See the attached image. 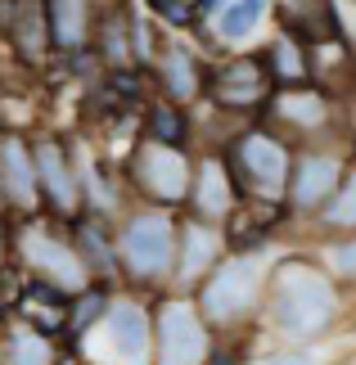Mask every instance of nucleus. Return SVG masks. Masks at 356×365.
<instances>
[{"label": "nucleus", "mask_w": 356, "mask_h": 365, "mask_svg": "<svg viewBox=\"0 0 356 365\" xmlns=\"http://www.w3.org/2000/svg\"><path fill=\"white\" fill-rule=\"evenodd\" d=\"M50 32L59 46L86 41V0H50Z\"/></svg>", "instance_id": "12"}, {"label": "nucleus", "mask_w": 356, "mask_h": 365, "mask_svg": "<svg viewBox=\"0 0 356 365\" xmlns=\"http://www.w3.org/2000/svg\"><path fill=\"white\" fill-rule=\"evenodd\" d=\"M104 329L113 334V365H145V356H149V320H145L140 307H131V302L113 307Z\"/></svg>", "instance_id": "7"}, {"label": "nucleus", "mask_w": 356, "mask_h": 365, "mask_svg": "<svg viewBox=\"0 0 356 365\" xmlns=\"http://www.w3.org/2000/svg\"><path fill=\"white\" fill-rule=\"evenodd\" d=\"M217 230H203V226H185V279H198V266H212V257H217Z\"/></svg>", "instance_id": "13"}, {"label": "nucleus", "mask_w": 356, "mask_h": 365, "mask_svg": "<svg viewBox=\"0 0 356 365\" xmlns=\"http://www.w3.org/2000/svg\"><path fill=\"white\" fill-rule=\"evenodd\" d=\"M262 14H266V0H235L217 19V27H221V36H248L262 23Z\"/></svg>", "instance_id": "15"}, {"label": "nucleus", "mask_w": 356, "mask_h": 365, "mask_svg": "<svg viewBox=\"0 0 356 365\" xmlns=\"http://www.w3.org/2000/svg\"><path fill=\"white\" fill-rule=\"evenodd\" d=\"M5 176H9V194L19 203H32V172H27V158L19 149V140L5 145Z\"/></svg>", "instance_id": "16"}, {"label": "nucleus", "mask_w": 356, "mask_h": 365, "mask_svg": "<svg viewBox=\"0 0 356 365\" xmlns=\"http://www.w3.org/2000/svg\"><path fill=\"white\" fill-rule=\"evenodd\" d=\"M36 167H41V180H46V190H50V199L63 207V212H73V203H77V185H73V176H68V167L59 158V149L54 145H41L36 149Z\"/></svg>", "instance_id": "10"}, {"label": "nucleus", "mask_w": 356, "mask_h": 365, "mask_svg": "<svg viewBox=\"0 0 356 365\" xmlns=\"http://www.w3.org/2000/svg\"><path fill=\"white\" fill-rule=\"evenodd\" d=\"M338 298L330 289V279L320 271H311L307 262H284L275 279H270V329L284 334L289 343L320 339L334 325Z\"/></svg>", "instance_id": "1"}, {"label": "nucleus", "mask_w": 356, "mask_h": 365, "mask_svg": "<svg viewBox=\"0 0 356 365\" xmlns=\"http://www.w3.org/2000/svg\"><path fill=\"white\" fill-rule=\"evenodd\" d=\"M194 203H198V212H203V221H221L225 217V207H230V180H225V172L217 163H208L203 172H198Z\"/></svg>", "instance_id": "11"}, {"label": "nucleus", "mask_w": 356, "mask_h": 365, "mask_svg": "<svg viewBox=\"0 0 356 365\" xmlns=\"http://www.w3.org/2000/svg\"><path fill=\"white\" fill-rule=\"evenodd\" d=\"M334 266H338V271H347V275H356V244L334 248Z\"/></svg>", "instance_id": "19"}, {"label": "nucleus", "mask_w": 356, "mask_h": 365, "mask_svg": "<svg viewBox=\"0 0 356 365\" xmlns=\"http://www.w3.org/2000/svg\"><path fill=\"white\" fill-rule=\"evenodd\" d=\"M167 68H172V77H167L172 95H180V100H185V95H194V86H198V81L190 77V73H194V63L185 59V54H172V59H167Z\"/></svg>", "instance_id": "17"}, {"label": "nucleus", "mask_w": 356, "mask_h": 365, "mask_svg": "<svg viewBox=\"0 0 356 365\" xmlns=\"http://www.w3.org/2000/svg\"><path fill=\"white\" fill-rule=\"evenodd\" d=\"M122 262L136 279H163L176 262V230L172 217L145 212L122 230Z\"/></svg>", "instance_id": "3"}, {"label": "nucleus", "mask_w": 356, "mask_h": 365, "mask_svg": "<svg viewBox=\"0 0 356 365\" xmlns=\"http://www.w3.org/2000/svg\"><path fill=\"white\" fill-rule=\"evenodd\" d=\"M258 289H262V257H235L208 279L203 298H198V316L212 325H235L239 316L253 312Z\"/></svg>", "instance_id": "2"}, {"label": "nucleus", "mask_w": 356, "mask_h": 365, "mask_svg": "<svg viewBox=\"0 0 356 365\" xmlns=\"http://www.w3.org/2000/svg\"><path fill=\"white\" fill-rule=\"evenodd\" d=\"M325 221H330V226L356 230V172H352L347 180H338L334 194L325 199Z\"/></svg>", "instance_id": "14"}, {"label": "nucleus", "mask_w": 356, "mask_h": 365, "mask_svg": "<svg viewBox=\"0 0 356 365\" xmlns=\"http://www.w3.org/2000/svg\"><path fill=\"white\" fill-rule=\"evenodd\" d=\"M136 176H140V185H145L149 194H158V199L176 203L180 194H185L190 167H185V158H180L176 149H167L163 140H153V145L140 149V158H136Z\"/></svg>", "instance_id": "6"}, {"label": "nucleus", "mask_w": 356, "mask_h": 365, "mask_svg": "<svg viewBox=\"0 0 356 365\" xmlns=\"http://www.w3.org/2000/svg\"><path fill=\"white\" fill-rule=\"evenodd\" d=\"M338 185V163L334 158H302L297 172L289 176V190H293V203L302 207H325V199L334 194Z\"/></svg>", "instance_id": "8"}, {"label": "nucleus", "mask_w": 356, "mask_h": 365, "mask_svg": "<svg viewBox=\"0 0 356 365\" xmlns=\"http://www.w3.org/2000/svg\"><path fill=\"white\" fill-rule=\"evenodd\" d=\"M208 325L194 302H167L158 312V365H203Z\"/></svg>", "instance_id": "4"}, {"label": "nucleus", "mask_w": 356, "mask_h": 365, "mask_svg": "<svg viewBox=\"0 0 356 365\" xmlns=\"http://www.w3.org/2000/svg\"><path fill=\"white\" fill-rule=\"evenodd\" d=\"M153 126H158V131H167V135H180V122H176V113H172V108H167V113H163V108H158V113H153ZM172 140H167V145H172Z\"/></svg>", "instance_id": "20"}, {"label": "nucleus", "mask_w": 356, "mask_h": 365, "mask_svg": "<svg viewBox=\"0 0 356 365\" xmlns=\"http://www.w3.org/2000/svg\"><path fill=\"white\" fill-rule=\"evenodd\" d=\"M253 365H316V356L311 352H280V356H262Z\"/></svg>", "instance_id": "18"}, {"label": "nucleus", "mask_w": 356, "mask_h": 365, "mask_svg": "<svg viewBox=\"0 0 356 365\" xmlns=\"http://www.w3.org/2000/svg\"><path fill=\"white\" fill-rule=\"evenodd\" d=\"M235 176H244V185L258 199H280L289 190V158H284L280 140L270 135H248L235 149Z\"/></svg>", "instance_id": "5"}, {"label": "nucleus", "mask_w": 356, "mask_h": 365, "mask_svg": "<svg viewBox=\"0 0 356 365\" xmlns=\"http://www.w3.org/2000/svg\"><path fill=\"white\" fill-rule=\"evenodd\" d=\"M9 32H14V41H19V50L27 59H41V50H46V5L41 0H19Z\"/></svg>", "instance_id": "9"}]
</instances>
